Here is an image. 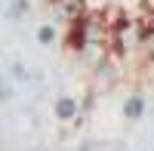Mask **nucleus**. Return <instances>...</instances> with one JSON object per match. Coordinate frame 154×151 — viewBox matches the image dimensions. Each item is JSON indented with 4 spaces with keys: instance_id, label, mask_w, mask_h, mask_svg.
Segmentation results:
<instances>
[{
    "instance_id": "20e7f679",
    "label": "nucleus",
    "mask_w": 154,
    "mask_h": 151,
    "mask_svg": "<svg viewBox=\"0 0 154 151\" xmlns=\"http://www.w3.org/2000/svg\"><path fill=\"white\" fill-rule=\"evenodd\" d=\"M37 40H40L43 46H49L56 40V25H40V28H37Z\"/></svg>"
},
{
    "instance_id": "f257e3e1",
    "label": "nucleus",
    "mask_w": 154,
    "mask_h": 151,
    "mask_svg": "<svg viewBox=\"0 0 154 151\" xmlns=\"http://www.w3.org/2000/svg\"><path fill=\"white\" fill-rule=\"evenodd\" d=\"M53 111H56V117H59V120L71 123V120H77V117H80V102H77L74 96H59Z\"/></svg>"
},
{
    "instance_id": "f03ea898",
    "label": "nucleus",
    "mask_w": 154,
    "mask_h": 151,
    "mask_svg": "<svg viewBox=\"0 0 154 151\" xmlns=\"http://www.w3.org/2000/svg\"><path fill=\"white\" fill-rule=\"evenodd\" d=\"M145 105H148V102H145V96H142V93H133V96L123 102V117L139 120V117L145 114Z\"/></svg>"
},
{
    "instance_id": "7ed1b4c3",
    "label": "nucleus",
    "mask_w": 154,
    "mask_h": 151,
    "mask_svg": "<svg viewBox=\"0 0 154 151\" xmlns=\"http://www.w3.org/2000/svg\"><path fill=\"white\" fill-rule=\"evenodd\" d=\"M31 12V3L28 0H9V6H6V19L9 22H19V19H25Z\"/></svg>"
}]
</instances>
